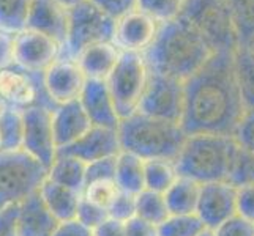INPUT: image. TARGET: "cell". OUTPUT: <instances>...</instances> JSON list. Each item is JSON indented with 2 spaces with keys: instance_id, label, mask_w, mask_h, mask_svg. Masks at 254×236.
Wrapping results in <instances>:
<instances>
[{
  "instance_id": "cell-8",
  "label": "cell",
  "mask_w": 254,
  "mask_h": 236,
  "mask_svg": "<svg viewBox=\"0 0 254 236\" xmlns=\"http://www.w3.org/2000/svg\"><path fill=\"white\" fill-rule=\"evenodd\" d=\"M117 21L103 13L90 0L69 10L68 37L62 58L76 60L81 52L96 43L114 41Z\"/></svg>"
},
{
  "instance_id": "cell-15",
  "label": "cell",
  "mask_w": 254,
  "mask_h": 236,
  "mask_svg": "<svg viewBox=\"0 0 254 236\" xmlns=\"http://www.w3.org/2000/svg\"><path fill=\"white\" fill-rule=\"evenodd\" d=\"M87 76L76 60L62 58L45 71V84L49 96L57 106L73 102L81 98L85 89Z\"/></svg>"
},
{
  "instance_id": "cell-27",
  "label": "cell",
  "mask_w": 254,
  "mask_h": 236,
  "mask_svg": "<svg viewBox=\"0 0 254 236\" xmlns=\"http://www.w3.org/2000/svg\"><path fill=\"white\" fill-rule=\"evenodd\" d=\"M171 216L164 194L144 189L136 195V217L155 227H160Z\"/></svg>"
},
{
  "instance_id": "cell-52",
  "label": "cell",
  "mask_w": 254,
  "mask_h": 236,
  "mask_svg": "<svg viewBox=\"0 0 254 236\" xmlns=\"http://www.w3.org/2000/svg\"><path fill=\"white\" fill-rule=\"evenodd\" d=\"M250 49H251V50H254V41H253V45L250 46Z\"/></svg>"
},
{
  "instance_id": "cell-34",
  "label": "cell",
  "mask_w": 254,
  "mask_h": 236,
  "mask_svg": "<svg viewBox=\"0 0 254 236\" xmlns=\"http://www.w3.org/2000/svg\"><path fill=\"white\" fill-rule=\"evenodd\" d=\"M119 192H120V189L114 180L95 181V183H90V185H85V188L82 190V197L85 200H89L90 203L108 211L111 205L114 203V200L117 198Z\"/></svg>"
},
{
  "instance_id": "cell-43",
  "label": "cell",
  "mask_w": 254,
  "mask_h": 236,
  "mask_svg": "<svg viewBox=\"0 0 254 236\" xmlns=\"http://www.w3.org/2000/svg\"><path fill=\"white\" fill-rule=\"evenodd\" d=\"M19 203L0 209V236H17Z\"/></svg>"
},
{
  "instance_id": "cell-10",
  "label": "cell",
  "mask_w": 254,
  "mask_h": 236,
  "mask_svg": "<svg viewBox=\"0 0 254 236\" xmlns=\"http://www.w3.org/2000/svg\"><path fill=\"white\" fill-rule=\"evenodd\" d=\"M137 112L182 125L183 112H185V82L150 71Z\"/></svg>"
},
{
  "instance_id": "cell-36",
  "label": "cell",
  "mask_w": 254,
  "mask_h": 236,
  "mask_svg": "<svg viewBox=\"0 0 254 236\" xmlns=\"http://www.w3.org/2000/svg\"><path fill=\"white\" fill-rule=\"evenodd\" d=\"M116 169H117V156L104 157V159L87 164L85 169V185L95 181H116Z\"/></svg>"
},
{
  "instance_id": "cell-51",
  "label": "cell",
  "mask_w": 254,
  "mask_h": 236,
  "mask_svg": "<svg viewBox=\"0 0 254 236\" xmlns=\"http://www.w3.org/2000/svg\"><path fill=\"white\" fill-rule=\"evenodd\" d=\"M3 151V145H2V137H0V153Z\"/></svg>"
},
{
  "instance_id": "cell-12",
  "label": "cell",
  "mask_w": 254,
  "mask_h": 236,
  "mask_svg": "<svg viewBox=\"0 0 254 236\" xmlns=\"http://www.w3.org/2000/svg\"><path fill=\"white\" fill-rule=\"evenodd\" d=\"M52 112L48 107L33 106L22 110L24 141L22 148L51 169L57 157V145L52 126Z\"/></svg>"
},
{
  "instance_id": "cell-25",
  "label": "cell",
  "mask_w": 254,
  "mask_h": 236,
  "mask_svg": "<svg viewBox=\"0 0 254 236\" xmlns=\"http://www.w3.org/2000/svg\"><path fill=\"white\" fill-rule=\"evenodd\" d=\"M85 169L87 164L76 157L57 154L54 164L49 169L48 178L82 194L85 188Z\"/></svg>"
},
{
  "instance_id": "cell-6",
  "label": "cell",
  "mask_w": 254,
  "mask_h": 236,
  "mask_svg": "<svg viewBox=\"0 0 254 236\" xmlns=\"http://www.w3.org/2000/svg\"><path fill=\"white\" fill-rule=\"evenodd\" d=\"M179 17L190 22L213 52L239 49L237 32L226 0H185Z\"/></svg>"
},
{
  "instance_id": "cell-24",
  "label": "cell",
  "mask_w": 254,
  "mask_h": 236,
  "mask_svg": "<svg viewBox=\"0 0 254 236\" xmlns=\"http://www.w3.org/2000/svg\"><path fill=\"white\" fill-rule=\"evenodd\" d=\"M116 183L122 192L137 195L145 189V161L129 151L117 156Z\"/></svg>"
},
{
  "instance_id": "cell-50",
  "label": "cell",
  "mask_w": 254,
  "mask_h": 236,
  "mask_svg": "<svg viewBox=\"0 0 254 236\" xmlns=\"http://www.w3.org/2000/svg\"><path fill=\"white\" fill-rule=\"evenodd\" d=\"M199 236H215V232H213V230H210V229H207V230H204L202 233H200Z\"/></svg>"
},
{
  "instance_id": "cell-13",
  "label": "cell",
  "mask_w": 254,
  "mask_h": 236,
  "mask_svg": "<svg viewBox=\"0 0 254 236\" xmlns=\"http://www.w3.org/2000/svg\"><path fill=\"white\" fill-rule=\"evenodd\" d=\"M196 214L210 230H215L229 221L237 214V186H234L231 181L202 185Z\"/></svg>"
},
{
  "instance_id": "cell-31",
  "label": "cell",
  "mask_w": 254,
  "mask_h": 236,
  "mask_svg": "<svg viewBox=\"0 0 254 236\" xmlns=\"http://www.w3.org/2000/svg\"><path fill=\"white\" fill-rule=\"evenodd\" d=\"M0 137H2L3 151L19 150L24 141V121L22 110L8 107L0 117Z\"/></svg>"
},
{
  "instance_id": "cell-11",
  "label": "cell",
  "mask_w": 254,
  "mask_h": 236,
  "mask_svg": "<svg viewBox=\"0 0 254 236\" xmlns=\"http://www.w3.org/2000/svg\"><path fill=\"white\" fill-rule=\"evenodd\" d=\"M62 57V45L37 30L24 29L14 35L13 65L27 71L45 73Z\"/></svg>"
},
{
  "instance_id": "cell-16",
  "label": "cell",
  "mask_w": 254,
  "mask_h": 236,
  "mask_svg": "<svg viewBox=\"0 0 254 236\" xmlns=\"http://www.w3.org/2000/svg\"><path fill=\"white\" fill-rule=\"evenodd\" d=\"M158 29L160 22H156L153 17L136 8V10L117 19L114 45L122 52L144 54L153 43Z\"/></svg>"
},
{
  "instance_id": "cell-30",
  "label": "cell",
  "mask_w": 254,
  "mask_h": 236,
  "mask_svg": "<svg viewBox=\"0 0 254 236\" xmlns=\"http://www.w3.org/2000/svg\"><path fill=\"white\" fill-rule=\"evenodd\" d=\"M179 178L175 162L168 159L145 161V189L164 194Z\"/></svg>"
},
{
  "instance_id": "cell-17",
  "label": "cell",
  "mask_w": 254,
  "mask_h": 236,
  "mask_svg": "<svg viewBox=\"0 0 254 236\" xmlns=\"http://www.w3.org/2000/svg\"><path fill=\"white\" fill-rule=\"evenodd\" d=\"M69 10L57 0H33L27 19V27L54 38L62 45V49L68 37Z\"/></svg>"
},
{
  "instance_id": "cell-23",
  "label": "cell",
  "mask_w": 254,
  "mask_h": 236,
  "mask_svg": "<svg viewBox=\"0 0 254 236\" xmlns=\"http://www.w3.org/2000/svg\"><path fill=\"white\" fill-rule=\"evenodd\" d=\"M200 186L197 181L185 177H179L177 181L164 192L171 216L196 214L200 195Z\"/></svg>"
},
{
  "instance_id": "cell-33",
  "label": "cell",
  "mask_w": 254,
  "mask_h": 236,
  "mask_svg": "<svg viewBox=\"0 0 254 236\" xmlns=\"http://www.w3.org/2000/svg\"><path fill=\"white\" fill-rule=\"evenodd\" d=\"M183 3L185 0H137V10L163 24L177 19Z\"/></svg>"
},
{
  "instance_id": "cell-44",
  "label": "cell",
  "mask_w": 254,
  "mask_h": 236,
  "mask_svg": "<svg viewBox=\"0 0 254 236\" xmlns=\"http://www.w3.org/2000/svg\"><path fill=\"white\" fill-rule=\"evenodd\" d=\"M52 236H93V230L81 224L77 219L60 222Z\"/></svg>"
},
{
  "instance_id": "cell-40",
  "label": "cell",
  "mask_w": 254,
  "mask_h": 236,
  "mask_svg": "<svg viewBox=\"0 0 254 236\" xmlns=\"http://www.w3.org/2000/svg\"><path fill=\"white\" fill-rule=\"evenodd\" d=\"M213 232L215 236H254V222L235 214Z\"/></svg>"
},
{
  "instance_id": "cell-19",
  "label": "cell",
  "mask_w": 254,
  "mask_h": 236,
  "mask_svg": "<svg viewBox=\"0 0 254 236\" xmlns=\"http://www.w3.org/2000/svg\"><path fill=\"white\" fill-rule=\"evenodd\" d=\"M57 217L43 200L40 190L19 203L17 236H52L59 227Z\"/></svg>"
},
{
  "instance_id": "cell-29",
  "label": "cell",
  "mask_w": 254,
  "mask_h": 236,
  "mask_svg": "<svg viewBox=\"0 0 254 236\" xmlns=\"http://www.w3.org/2000/svg\"><path fill=\"white\" fill-rule=\"evenodd\" d=\"M33 0H0V32L16 35L27 27Z\"/></svg>"
},
{
  "instance_id": "cell-47",
  "label": "cell",
  "mask_w": 254,
  "mask_h": 236,
  "mask_svg": "<svg viewBox=\"0 0 254 236\" xmlns=\"http://www.w3.org/2000/svg\"><path fill=\"white\" fill-rule=\"evenodd\" d=\"M13 45L14 35L0 32V69L13 65Z\"/></svg>"
},
{
  "instance_id": "cell-2",
  "label": "cell",
  "mask_w": 254,
  "mask_h": 236,
  "mask_svg": "<svg viewBox=\"0 0 254 236\" xmlns=\"http://www.w3.org/2000/svg\"><path fill=\"white\" fill-rule=\"evenodd\" d=\"M215 52L199 32L182 17L160 24L153 43L145 52V62L153 73L185 82L202 68Z\"/></svg>"
},
{
  "instance_id": "cell-42",
  "label": "cell",
  "mask_w": 254,
  "mask_h": 236,
  "mask_svg": "<svg viewBox=\"0 0 254 236\" xmlns=\"http://www.w3.org/2000/svg\"><path fill=\"white\" fill-rule=\"evenodd\" d=\"M237 214L254 222V185L237 188Z\"/></svg>"
},
{
  "instance_id": "cell-5",
  "label": "cell",
  "mask_w": 254,
  "mask_h": 236,
  "mask_svg": "<svg viewBox=\"0 0 254 236\" xmlns=\"http://www.w3.org/2000/svg\"><path fill=\"white\" fill-rule=\"evenodd\" d=\"M49 169L24 148L0 153V209L17 205L40 190Z\"/></svg>"
},
{
  "instance_id": "cell-46",
  "label": "cell",
  "mask_w": 254,
  "mask_h": 236,
  "mask_svg": "<svg viewBox=\"0 0 254 236\" xmlns=\"http://www.w3.org/2000/svg\"><path fill=\"white\" fill-rule=\"evenodd\" d=\"M127 236H158V227L133 217L127 222Z\"/></svg>"
},
{
  "instance_id": "cell-3",
  "label": "cell",
  "mask_w": 254,
  "mask_h": 236,
  "mask_svg": "<svg viewBox=\"0 0 254 236\" xmlns=\"http://www.w3.org/2000/svg\"><path fill=\"white\" fill-rule=\"evenodd\" d=\"M239 150L234 136L191 134L175 159V169L179 177L194 180L199 185L229 181Z\"/></svg>"
},
{
  "instance_id": "cell-26",
  "label": "cell",
  "mask_w": 254,
  "mask_h": 236,
  "mask_svg": "<svg viewBox=\"0 0 254 236\" xmlns=\"http://www.w3.org/2000/svg\"><path fill=\"white\" fill-rule=\"evenodd\" d=\"M235 76L245 110L254 109V50L239 47L234 52Z\"/></svg>"
},
{
  "instance_id": "cell-35",
  "label": "cell",
  "mask_w": 254,
  "mask_h": 236,
  "mask_svg": "<svg viewBox=\"0 0 254 236\" xmlns=\"http://www.w3.org/2000/svg\"><path fill=\"white\" fill-rule=\"evenodd\" d=\"M229 181L234 186L254 185V153L239 150Z\"/></svg>"
},
{
  "instance_id": "cell-48",
  "label": "cell",
  "mask_w": 254,
  "mask_h": 236,
  "mask_svg": "<svg viewBox=\"0 0 254 236\" xmlns=\"http://www.w3.org/2000/svg\"><path fill=\"white\" fill-rule=\"evenodd\" d=\"M57 2H60L65 8H68V10H73L74 6H77V5H81V3L87 2V0H57Z\"/></svg>"
},
{
  "instance_id": "cell-38",
  "label": "cell",
  "mask_w": 254,
  "mask_h": 236,
  "mask_svg": "<svg viewBox=\"0 0 254 236\" xmlns=\"http://www.w3.org/2000/svg\"><path fill=\"white\" fill-rule=\"evenodd\" d=\"M108 217H109V213L106 211V209L90 203L89 200H85L84 197L81 198L79 208H77V214H76V219L81 224H84L85 227L95 230L96 227L101 225L104 221L108 219Z\"/></svg>"
},
{
  "instance_id": "cell-21",
  "label": "cell",
  "mask_w": 254,
  "mask_h": 236,
  "mask_svg": "<svg viewBox=\"0 0 254 236\" xmlns=\"http://www.w3.org/2000/svg\"><path fill=\"white\" fill-rule=\"evenodd\" d=\"M122 50L114 45V41L96 43L89 47H85L76 62L81 66L87 79H95V81H108L112 74L114 68L117 66Z\"/></svg>"
},
{
  "instance_id": "cell-32",
  "label": "cell",
  "mask_w": 254,
  "mask_h": 236,
  "mask_svg": "<svg viewBox=\"0 0 254 236\" xmlns=\"http://www.w3.org/2000/svg\"><path fill=\"white\" fill-rule=\"evenodd\" d=\"M204 230L207 227L197 214L169 216L158 227V236H199Z\"/></svg>"
},
{
  "instance_id": "cell-49",
  "label": "cell",
  "mask_w": 254,
  "mask_h": 236,
  "mask_svg": "<svg viewBox=\"0 0 254 236\" xmlns=\"http://www.w3.org/2000/svg\"><path fill=\"white\" fill-rule=\"evenodd\" d=\"M6 109H8V104L2 99V96H0V117L6 112Z\"/></svg>"
},
{
  "instance_id": "cell-9",
  "label": "cell",
  "mask_w": 254,
  "mask_h": 236,
  "mask_svg": "<svg viewBox=\"0 0 254 236\" xmlns=\"http://www.w3.org/2000/svg\"><path fill=\"white\" fill-rule=\"evenodd\" d=\"M0 96L8 107L17 110L33 106L48 107L51 110L57 107L46 90L45 73L27 71L16 65L0 69Z\"/></svg>"
},
{
  "instance_id": "cell-41",
  "label": "cell",
  "mask_w": 254,
  "mask_h": 236,
  "mask_svg": "<svg viewBox=\"0 0 254 236\" xmlns=\"http://www.w3.org/2000/svg\"><path fill=\"white\" fill-rule=\"evenodd\" d=\"M90 2L116 21L137 8V0H90Z\"/></svg>"
},
{
  "instance_id": "cell-20",
  "label": "cell",
  "mask_w": 254,
  "mask_h": 236,
  "mask_svg": "<svg viewBox=\"0 0 254 236\" xmlns=\"http://www.w3.org/2000/svg\"><path fill=\"white\" fill-rule=\"evenodd\" d=\"M52 126H54V139L57 150L82 137L93 125L84 110L81 101L60 104L52 112Z\"/></svg>"
},
{
  "instance_id": "cell-4",
  "label": "cell",
  "mask_w": 254,
  "mask_h": 236,
  "mask_svg": "<svg viewBox=\"0 0 254 236\" xmlns=\"http://www.w3.org/2000/svg\"><path fill=\"white\" fill-rule=\"evenodd\" d=\"M122 151H129L144 161L179 157L187 141V133L182 125L144 115L141 112L120 120L117 128Z\"/></svg>"
},
{
  "instance_id": "cell-28",
  "label": "cell",
  "mask_w": 254,
  "mask_h": 236,
  "mask_svg": "<svg viewBox=\"0 0 254 236\" xmlns=\"http://www.w3.org/2000/svg\"><path fill=\"white\" fill-rule=\"evenodd\" d=\"M229 5L239 47H250L254 41V0H226Z\"/></svg>"
},
{
  "instance_id": "cell-37",
  "label": "cell",
  "mask_w": 254,
  "mask_h": 236,
  "mask_svg": "<svg viewBox=\"0 0 254 236\" xmlns=\"http://www.w3.org/2000/svg\"><path fill=\"white\" fill-rule=\"evenodd\" d=\"M109 217L122 222H128L136 217V195L128 194V192H119L117 198L108 209Z\"/></svg>"
},
{
  "instance_id": "cell-18",
  "label": "cell",
  "mask_w": 254,
  "mask_h": 236,
  "mask_svg": "<svg viewBox=\"0 0 254 236\" xmlns=\"http://www.w3.org/2000/svg\"><path fill=\"white\" fill-rule=\"evenodd\" d=\"M79 101L93 126L111 128V129L119 128L120 117L117 113L116 104H114L109 85L106 81L89 79Z\"/></svg>"
},
{
  "instance_id": "cell-7",
  "label": "cell",
  "mask_w": 254,
  "mask_h": 236,
  "mask_svg": "<svg viewBox=\"0 0 254 236\" xmlns=\"http://www.w3.org/2000/svg\"><path fill=\"white\" fill-rule=\"evenodd\" d=\"M148 76L150 69L144 54L122 52L117 66L106 81L120 120L128 118L139 110Z\"/></svg>"
},
{
  "instance_id": "cell-1",
  "label": "cell",
  "mask_w": 254,
  "mask_h": 236,
  "mask_svg": "<svg viewBox=\"0 0 254 236\" xmlns=\"http://www.w3.org/2000/svg\"><path fill=\"white\" fill-rule=\"evenodd\" d=\"M234 52H215L196 74L185 81L182 128L187 136H234L237 131L247 110L235 76Z\"/></svg>"
},
{
  "instance_id": "cell-22",
  "label": "cell",
  "mask_w": 254,
  "mask_h": 236,
  "mask_svg": "<svg viewBox=\"0 0 254 236\" xmlns=\"http://www.w3.org/2000/svg\"><path fill=\"white\" fill-rule=\"evenodd\" d=\"M40 194L59 222L76 219L77 208H79V202L82 198L81 192L46 178L40 188Z\"/></svg>"
},
{
  "instance_id": "cell-39",
  "label": "cell",
  "mask_w": 254,
  "mask_h": 236,
  "mask_svg": "<svg viewBox=\"0 0 254 236\" xmlns=\"http://www.w3.org/2000/svg\"><path fill=\"white\" fill-rule=\"evenodd\" d=\"M234 139L237 141L242 150L254 153V109L243 113Z\"/></svg>"
},
{
  "instance_id": "cell-14",
  "label": "cell",
  "mask_w": 254,
  "mask_h": 236,
  "mask_svg": "<svg viewBox=\"0 0 254 236\" xmlns=\"http://www.w3.org/2000/svg\"><path fill=\"white\" fill-rule=\"evenodd\" d=\"M122 151L120 137L117 129L92 126L76 142L64 148H59L57 154L71 156L85 164L104 159V157L119 156Z\"/></svg>"
},
{
  "instance_id": "cell-45",
  "label": "cell",
  "mask_w": 254,
  "mask_h": 236,
  "mask_svg": "<svg viewBox=\"0 0 254 236\" xmlns=\"http://www.w3.org/2000/svg\"><path fill=\"white\" fill-rule=\"evenodd\" d=\"M93 236H127V224L108 217L93 230Z\"/></svg>"
}]
</instances>
